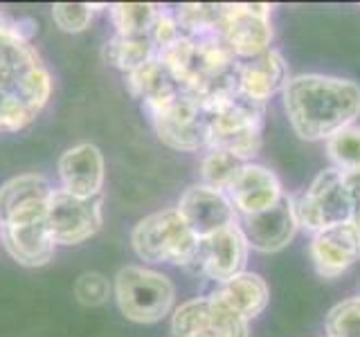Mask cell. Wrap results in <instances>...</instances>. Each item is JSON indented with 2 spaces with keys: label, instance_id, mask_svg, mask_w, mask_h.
Returning <instances> with one entry per match:
<instances>
[{
  "label": "cell",
  "instance_id": "6da1fadb",
  "mask_svg": "<svg viewBox=\"0 0 360 337\" xmlns=\"http://www.w3.org/2000/svg\"><path fill=\"white\" fill-rule=\"evenodd\" d=\"M284 110L297 138L329 140L360 117V86L329 74L290 77L284 90Z\"/></svg>",
  "mask_w": 360,
  "mask_h": 337
},
{
  "label": "cell",
  "instance_id": "7a4b0ae2",
  "mask_svg": "<svg viewBox=\"0 0 360 337\" xmlns=\"http://www.w3.org/2000/svg\"><path fill=\"white\" fill-rule=\"evenodd\" d=\"M52 74L27 41L0 43V133H16L50 104Z\"/></svg>",
  "mask_w": 360,
  "mask_h": 337
},
{
  "label": "cell",
  "instance_id": "3957f363",
  "mask_svg": "<svg viewBox=\"0 0 360 337\" xmlns=\"http://www.w3.org/2000/svg\"><path fill=\"white\" fill-rule=\"evenodd\" d=\"M200 239L191 232L176 207L162 209L135 223L131 247L140 261L151 265L194 267Z\"/></svg>",
  "mask_w": 360,
  "mask_h": 337
},
{
  "label": "cell",
  "instance_id": "277c9868",
  "mask_svg": "<svg viewBox=\"0 0 360 337\" xmlns=\"http://www.w3.org/2000/svg\"><path fill=\"white\" fill-rule=\"evenodd\" d=\"M112 299L124 319L133 324H155L174 312L176 286L158 270L124 265L112 279Z\"/></svg>",
  "mask_w": 360,
  "mask_h": 337
},
{
  "label": "cell",
  "instance_id": "5b68a950",
  "mask_svg": "<svg viewBox=\"0 0 360 337\" xmlns=\"http://www.w3.org/2000/svg\"><path fill=\"white\" fill-rule=\"evenodd\" d=\"M205 115L210 131L207 149H223L245 164L252 162L262 149L264 104H257L239 93Z\"/></svg>",
  "mask_w": 360,
  "mask_h": 337
},
{
  "label": "cell",
  "instance_id": "8992f818",
  "mask_svg": "<svg viewBox=\"0 0 360 337\" xmlns=\"http://www.w3.org/2000/svg\"><path fill=\"white\" fill-rule=\"evenodd\" d=\"M290 202L297 225L313 234L352 220V200L347 196L342 173L333 166L315 176L307 191L290 196Z\"/></svg>",
  "mask_w": 360,
  "mask_h": 337
},
{
  "label": "cell",
  "instance_id": "52a82bcc",
  "mask_svg": "<svg viewBox=\"0 0 360 337\" xmlns=\"http://www.w3.org/2000/svg\"><path fill=\"white\" fill-rule=\"evenodd\" d=\"M158 140L167 144L169 149L194 153L198 149H207L210 131H207V115L194 99L180 93L172 101L158 110L146 112Z\"/></svg>",
  "mask_w": 360,
  "mask_h": 337
},
{
  "label": "cell",
  "instance_id": "ba28073f",
  "mask_svg": "<svg viewBox=\"0 0 360 337\" xmlns=\"http://www.w3.org/2000/svg\"><path fill=\"white\" fill-rule=\"evenodd\" d=\"M248 322L214 295L194 297L172 312V337H248Z\"/></svg>",
  "mask_w": 360,
  "mask_h": 337
},
{
  "label": "cell",
  "instance_id": "9c48e42d",
  "mask_svg": "<svg viewBox=\"0 0 360 337\" xmlns=\"http://www.w3.org/2000/svg\"><path fill=\"white\" fill-rule=\"evenodd\" d=\"M104 225V198L82 200L54 189L48 205V227L56 247L82 245Z\"/></svg>",
  "mask_w": 360,
  "mask_h": 337
},
{
  "label": "cell",
  "instance_id": "30bf717a",
  "mask_svg": "<svg viewBox=\"0 0 360 337\" xmlns=\"http://www.w3.org/2000/svg\"><path fill=\"white\" fill-rule=\"evenodd\" d=\"M270 5H221V37L236 59H255L270 50L273 27H270Z\"/></svg>",
  "mask_w": 360,
  "mask_h": 337
},
{
  "label": "cell",
  "instance_id": "8fae6325",
  "mask_svg": "<svg viewBox=\"0 0 360 337\" xmlns=\"http://www.w3.org/2000/svg\"><path fill=\"white\" fill-rule=\"evenodd\" d=\"M59 189L82 200L99 198L106 185V160L104 153L93 142L75 144L65 149L56 162Z\"/></svg>",
  "mask_w": 360,
  "mask_h": 337
},
{
  "label": "cell",
  "instance_id": "7c38bea8",
  "mask_svg": "<svg viewBox=\"0 0 360 337\" xmlns=\"http://www.w3.org/2000/svg\"><path fill=\"white\" fill-rule=\"evenodd\" d=\"M248 252H250V247H248L245 236L241 234L239 225L234 223L232 227L200 239L194 267L202 277L217 281L221 286L232 277L245 272Z\"/></svg>",
  "mask_w": 360,
  "mask_h": 337
},
{
  "label": "cell",
  "instance_id": "4fadbf2b",
  "mask_svg": "<svg viewBox=\"0 0 360 337\" xmlns=\"http://www.w3.org/2000/svg\"><path fill=\"white\" fill-rule=\"evenodd\" d=\"M54 187L43 173H22L0 185V225L48 218Z\"/></svg>",
  "mask_w": 360,
  "mask_h": 337
},
{
  "label": "cell",
  "instance_id": "5bb4252c",
  "mask_svg": "<svg viewBox=\"0 0 360 337\" xmlns=\"http://www.w3.org/2000/svg\"><path fill=\"white\" fill-rule=\"evenodd\" d=\"M176 209L198 239L232 227L239 216L228 194L205 185H191L185 189Z\"/></svg>",
  "mask_w": 360,
  "mask_h": 337
},
{
  "label": "cell",
  "instance_id": "9a60e30c",
  "mask_svg": "<svg viewBox=\"0 0 360 337\" xmlns=\"http://www.w3.org/2000/svg\"><path fill=\"white\" fill-rule=\"evenodd\" d=\"M241 234L245 236L248 247L257 252H279L295 239L300 230L295 211H292L290 196H284L275 207H270L262 213H252V216H236Z\"/></svg>",
  "mask_w": 360,
  "mask_h": 337
},
{
  "label": "cell",
  "instance_id": "2e32d148",
  "mask_svg": "<svg viewBox=\"0 0 360 337\" xmlns=\"http://www.w3.org/2000/svg\"><path fill=\"white\" fill-rule=\"evenodd\" d=\"M311 258L322 279H335L360 258V230L349 220L313 234Z\"/></svg>",
  "mask_w": 360,
  "mask_h": 337
},
{
  "label": "cell",
  "instance_id": "e0dca14e",
  "mask_svg": "<svg viewBox=\"0 0 360 337\" xmlns=\"http://www.w3.org/2000/svg\"><path fill=\"white\" fill-rule=\"evenodd\" d=\"M0 245L11 256V261L25 267L48 265L56 254L48 218L0 225Z\"/></svg>",
  "mask_w": 360,
  "mask_h": 337
},
{
  "label": "cell",
  "instance_id": "ac0fdd59",
  "mask_svg": "<svg viewBox=\"0 0 360 337\" xmlns=\"http://www.w3.org/2000/svg\"><path fill=\"white\" fill-rule=\"evenodd\" d=\"M228 196L239 216H252L275 207L286 194L281 191L279 178L268 166L248 162L230 187Z\"/></svg>",
  "mask_w": 360,
  "mask_h": 337
},
{
  "label": "cell",
  "instance_id": "d6986e66",
  "mask_svg": "<svg viewBox=\"0 0 360 337\" xmlns=\"http://www.w3.org/2000/svg\"><path fill=\"white\" fill-rule=\"evenodd\" d=\"M288 67L284 56L277 50H266L264 54L255 56V59L241 61L239 65V93L248 99L264 104L277 95L279 90H284L288 81Z\"/></svg>",
  "mask_w": 360,
  "mask_h": 337
},
{
  "label": "cell",
  "instance_id": "ffe728a7",
  "mask_svg": "<svg viewBox=\"0 0 360 337\" xmlns=\"http://www.w3.org/2000/svg\"><path fill=\"white\" fill-rule=\"evenodd\" d=\"M214 295H217L228 308H232L236 315H241L245 322H250L266 310L270 290L262 275L241 272L232 277L230 281H225V284H221Z\"/></svg>",
  "mask_w": 360,
  "mask_h": 337
},
{
  "label": "cell",
  "instance_id": "44dd1931",
  "mask_svg": "<svg viewBox=\"0 0 360 337\" xmlns=\"http://www.w3.org/2000/svg\"><path fill=\"white\" fill-rule=\"evenodd\" d=\"M155 56L158 48L153 45L151 37H120V34H112L104 43V48H101L104 63L124 74L138 70V67L149 63Z\"/></svg>",
  "mask_w": 360,
  "mask_h": 337
},
{
  "label": "cell",
  "instance_id": "7402d4cb",
  "mask_svg": "<svg viewBox=\"0 0 360 337\" xmlns=\"http://www.w3.org/2000/svg\"><path fill=\"white\" fill-rule=\"evenodd\" d=\"M108 18L120 37H149L160 7L151 3L108 5Z\"/></svg>",
  "mask_w": 360,
  "mask_h": 337
},
{
  "label": "cell",
  "instance_id": "603a6c76",
  "mask_svg": "<svg viewBox=\"0 0 360 337\" xmlns=\"http://www.w3.org/2000/svg\"><path fill=\"white\" fill-rule=\"evenodd\" d=\"M243 166H245V162H241L239 157H234L228 151L207 149L205 157L200 160V180H202L200 185L228 194L230 187L234 185V180L239 178Z\"/></svg>",
  "mask_w": 360,
  "mask_h": 337
},
{
  "label": "cell",
  "instance_id": "cb8c5ba5",
  "mask_svg": "<svg viewBox=\"0 0 360 337\" xmlns=\"http://www.w3.org/2000/svg\"><path fill=\"white\" fill-rule=\"evenodd\" d=\"M326 153H329L333 168L338 171L360 168V126L352 124V126L331 135L326 140Z\"/></svg>",
  "mask_w": 360,
  "mask_h": 337
},
{
  "label": "cell",
  "instance_id": "d4e9b609",
  "mask_svg": "<svg viewBox=\"0 0 360 337\" xmlns=\"http://www.w3.org/2000/svg\"><path fill=\"white\" fill-rule=\"evenodd\" d=\"M101 11V5L90 3H56L52 5L50 14L54 25L65 34H82L90 27L95 14Z\"/></svg>",
  "mask_w": 360,
  "mask_h": 337
},
{
  "label": "cell",
  "instance_id": "484cf974",
  "mask_svg": "<svg viewBox=\"0 0 360 337\" xmlns=\"http://www.w3.org/2000/svg\"><path fill=\"white\" fill-rule=\"evenodd\" d=\"M326 337H360V297L345 299L326 315Z\"/></svg>",
  "mask_w": 360,
  "mask_h": 337
},
{
  "label": "cell",
  "instance_id": "4316f807",
  "mask_svg": "<svg viewBox=\"0 0 360 337\" xmlns=\"http://www.w3.org/2000/svg\"><path fill=\"white\" fill-rule=\"evenodd\" d=\"M72 292H75V299L82 303V306L95 308V306H104L112 297V284L106 275L88 270V272H82L77 277Z\"/></svg>",
  "mask_w": 360,
  "mask_h": 337
},
{
  "label": "cell",
  "instance_id": "83f0119b",
  "mask_svg": "<svg viewBox=\"0 0 360 337\" xmlns=\"http://www.w3.org/2000/svg\"><path fill=\"white\" fill-rule=\"evenodd\" d=\"M151 41L158 48V52L169 48V45H174L178 39H183V34H180V27H178V20H176V14L174 9H167V7H160L155 16V22L151 27Z\"/></svg>",
  "mask_w": 360,
  "mask_h": 337
},
{
  "label": "cell",
  "instance_id": "f1b7e54d",
  "mask_svg": "<svg viewBox=\"0 0 360 337\" xmlns=\"http://www.w3.org/2000/svg\"><path fill=\"white\" fill-rule=\"evenodd\" d=\"M39 25L37 20L32 18H14L9 16L7 11L0 9V43H7V41H27L32 43V39L37 37Z\"/></svg>",
  "mask_w": 360,
  "mask_h": 337
},
{
  "label": "cell",
  "instance_id": "f546056e",
  "mask_svg": "<svg viewBox=\"0 0 360 337\" xmlns=\"http://www.w3.org/2000/svg\"><path fill=\"white\" fill-rule=\"evenodd\" d=\"M340 173H342L347 196L352 200V223L360 230V168H354V171H340Z\"/></svg>",
  "mask_w": 360,
  "mask_h": 337
}]
</instances>
